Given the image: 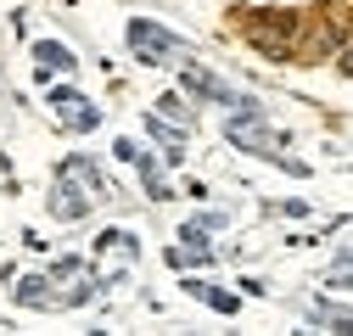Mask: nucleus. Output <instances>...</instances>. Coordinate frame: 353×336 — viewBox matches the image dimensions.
Segmentation results:
<instances>
[{
	"label": "nucleus",
	"mask_w": 353,
	"mask_h": 336,
	"mask_svg": "<svg viewBox=\"0 0 353 336\" xmlns=\"http://www.w3.org/2000/svg\"><path fill=\"white\" fill-rule=\"evenodd\" d=\"M34 56H39V67H46V73H57V67L68 73V67H73V56H68L62 45H34Z\"/></svg>",
	"instance_id": "obj_3"
},
{
	"label": "nucleus",
	"mask_w": 353,
	"mask_h": 336,
	"mask_svg": "<svg viewBox=\"0 0 353 336\" xmlns=\"http://www.w3.org/2000/svg\"><path fill=\"white\" fill-rule=\"evenodd\" d=\"M57 107L68 112V123H73V129H96V112H90V101H84V96H68V90H57Z\"/></svg>",
	"instance_id": "obj_2"
},
{
	"label": "nucleus",
	"mask_w": 353,
	"mask_h": 336,
	"mask_svg": "<svg viewBox=\"0 0 353 336\" xmlns=\"http://www.w3.org/2000/svg\"><path fill=\"white\" fill-rule=\"evenodd\" d=\"M129 39H135V51H141V62H157V56H168V51H180V39L174 34H163V28H152V23H129Z\"/></svg>",
	"instance_id": "obj_1"
}]
</instances>
